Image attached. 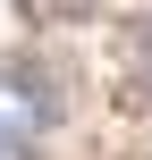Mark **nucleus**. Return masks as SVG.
<instances>
[{
  "label": "nucleus",
  "mask_w": 152,
  "mask_h": 160,
  "mask_svg": "<svg viewBox=\"0 0 152 160\" xmlns=\"http://www.w3.org/2000/svg\"><path fill=\"white\" fill-rule=\"evenodd\" d=\"M25 8H34V17H85L93 0H25Z\"/></svg>",
  "instance_id": "nucleus-2"
},
{
  "label": "nucleus",
  "mask_w": 152,
  "mask_h": 160,
  "mask_svg": "<svg viewBox=\"0 0 152 160\" xmlns=\"http://www.w3.org/2000/svg\"><path fill=\"white\" fill-rule=\"evenodd\" d=\"M51 84H42V68H0V160H34L42 152V135H51Z\"/></svg>",
  "instance_id": "nucleus-1"
}]
</instances>
